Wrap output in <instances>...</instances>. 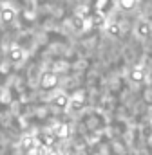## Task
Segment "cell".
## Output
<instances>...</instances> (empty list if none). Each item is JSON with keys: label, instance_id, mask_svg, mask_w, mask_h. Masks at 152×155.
Returning a JSON list of instances; mask_svg holds the SVG:
<instances>
[{"label": "cell", "instance_id": "obj_6", "mask_svg": "<svg viewBox=\"0 0 152 155\" xmlns=\"http://www.w3.org/2000/svg\"><path fill=\"white\" fill-rule=\"evenodd\" d=\"M107 31H109V35H112V36H118V35H119V25H118V24H109V25H107Z\"/></svg>", "mask_w": 152, "mask_h": 155}, {"label": "cell", "instance_id": "obj_5", "mask_svg": "<svg viewBox=\"0 0 152 155\" xmlns=\"http://www.w3.org/2000/svg\"><path fill=\"white\" fill-rule=\"evenodd\" d=\"M2 20L4 22H13L15 20V11L13 9H4L2 11Z\"/></svg>", "mask_w": 152, "mask_h": 155}, {"label": "cell", "instance_id": "obj_1", "mask_svg": "<svg viewBox=\"0 0 152 155\" xmlns=\"http://www.w3.org/2000/svg\"><path fill=\"white\" fill-rule=\"evenodd\" d=\"M56 85H58V76H56L54 72H45V74L42 76V81H40V87H42V88L51 90V88H54Z\"/></svg>", "mask_w": 152, "mask_h": 155}, {"label": "cell", "instance_id": "obj_7", "mask_svg": "<svg viewBox=\"0 0 152 155\" xmlns=\"http://www.w3.org/2000/svg\"><path fill=\"white\" fill-rule=\"evenodd\" d=\"M119 5L123 9H132L136 5V0H119Z\"/></svg>", "mask_w": 152, "mask_h": 155}, {"label": "cell", "instance_id": "obj_2", "mask_svg": "<svg viewBox=\"0 0 152 155\" xmlns=\"http://www.w3.org/2000/svg\"><path fill=\"white\" fill-rule=\"evenodd\" d=\"M130 79L136 81V83H138V81H143V79H145V71H143L141 67L132 69V71H130Z\"/></svg>", "mask_w": 152, "mask_h": 155}, {"label": "cell", "instance_id": "obj_8", "mask_svg": "<svg viewBox=\"0 0 152 155\" xmlns=\"http://www.w3.org/2000/svg\"><path fill=\"white\" fill-rule=\"evenodd\" d=\"M73 25H74V29H83V18L81 16H74L73 18Z\"/></svg>", "mask_w": 152, "mask_h": 155}, {"label": "cell", "instance_id": "obj_3", "mask_svg": "<svg viewBox=\"0 0 152 155\" xmlns=\"http://www.w3.org/2000/svg\"><path fill=\"white\" fill-rule=\"evenodd\" d=\"M138 35L143 36V38L150 35V25H149V22H140V24H138Z\"/></svg>", "mask_w": 152, "mask_h": 155}, {"label": "cell", "instance_id": "obj_9", "mask_svg": "<svg viewBox=\"0 0 152 155\" xmlns=\"http://www.w3.org/2000/svg\"><path fill=\"white\" fill-rule=\"evenodd\" d=\"M11 56H13L15 60H20V58L24 56V52H22L20 49H13V52H11Z\"/></svg>", "mask_w": 152, "mask_h": 155}, {"label": "cell", "instance_id": "obj_4", "mask_svg": "<svg viewBox=\"0 0 152 155\" xmlns=\"http://www.w3.org/2000/svg\"><path fill=\"white\" fill-rule=\"evenodd\" d=\"M53 103H54L56 107H67V105H69V97H67L65 94H58V96L53 99Z\"/></svg>", "mask_w": 152, "mask_h": 155}, {"label": "cell", "instance_id": "obj_10", "mask_svg": "<svg viewBox=\"0 0 152 155\" xmlns=\"http://www.w3.org/2000/svg\"><path fill=\"white\" fill-rule=\"evenodd\" d=\"M67 132H69V128H67L65 124H62V126L58 128V135H67Z\"/></svg>", "mask_w": 152, "mask_h": 155}]
</instances>
